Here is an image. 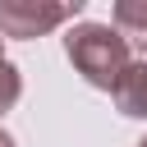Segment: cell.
Wrapping results in <instances>:
<instances>
[{"mask_svg":"<svg viewBox=\"0 0 147 147\" xmlns=\"http://www.w3.org/2000/svg\"><path fill=\"white\" fill-rule=\"evenodd\" d=\"M64 55L92 87H101L110 96L124 83V74L133 69V46L119 37L115 23H78V28H69L64 32Z\"/></svg>","mask_w":147,"mask_h":147,"instance_id":"1","label":"cell"},{"mask_svg":"<svg viewBox=\"0 0 147 147\" xmlns=\"http://www.w3.org/2000/svg\"><path fill=\"white\" fill-rule=\"evenodd\" d=\"M83 14V0H0V37H46Z\"/></svg>","mask_w":147,"mask_h":147,"instance_id":"2","label":"cell"},{"mask_svg":"<svg viewBox=\"0 0 147 147\" xmlns=\"http://www.w3.org/2000/svg\"><path fill=\"white\" fill-rule=\"evenodd\" d=\"M110 23H115L119 37H124L133 51H142V60H147V0H115Z\"/></svg>","mask_w":147,"mask_h":147,"instance_id":"3","label":"cell"},{"mask_svg":"<svg viewBox=\"0 0 147 147\" xmlns=\"http://www.w3.org/2000/svg\"><path fill=\"white\" fill-rule=\"evenodd\" d=\"M115 106L129 119H147V60H133V69L124 74V83L115 87Z\"/></svg>","mask_w":147,"mask_h":147,"instance_id":"4","label":"cell"},{"mask_svg":"<svg viewBox=\"0 0 147 147\" xmlns=\"http://www.w3.org/2000/svg\"><path fill=\"white\" fill-rule=\"evenodd\" d=\"M18 96H23V78H18V69H14L9 60H0V115L14 110Z\"/></svg>","mask_w":147,"mask_h":147,"instance_id":"5","label":"cell"},{"mask_svg":"<svg viewBox=\"0 0 147 147\" xmlns=\"http://www.w3.org/2000/svg\"><path fill=\"white\" fill-rule=\"evenodd\" d=\"M0 147H18V142H14V138H9L5 129H0Z\"/></svg>","mask_w":147,"mask_h":147,"instance_id":"6","label":"cell"},{"mask_svg":"<svg viewBox=\"0 0 147 147\" xmlns=\"http://www.w3.org/2000/svg\"><path fill=\"white\" fill-rule=\"evenodd\" d=\"M0 60H5V37H0Z\"/></svg>","mask_w":147,"mask_h":147,"instance_id":"7","label":"cell"},{"mask_svg":"<svg viewBox=\"0 0 147 147\" xmlns=\"http://www.w3.org/2000/svg\"><path fill=\"white\" fill-rule=\"evenodd\" d=\"M138 147H147V138H142V142H138Z\"/></svg>","mask_w":147,"mask_h":147,"instance_id":"8","label":"cell"}]
</instances>
